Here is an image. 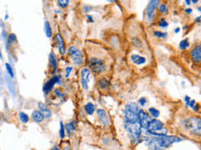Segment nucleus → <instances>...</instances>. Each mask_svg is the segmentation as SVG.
Masks as SVG:
<instances>
[{
	"mask_svg": "<svg viewBox=\"0 0 201 150\" xmlns=\"http://www.w3.org/2000/svg\"><path fill=\"white\" fill-rule=\"evenodd\" d=\"M89 66L92 68V70L94 71L96 74L103 73L106 68L104 61L96 57H91L89 60Z\"/></svg>",
	"mask_w": 201,
	"mask_h": 150,
	"instance_id": "4",
	"label": "nucleus"
},
{
	"mask_svg": "<svg viewBox=\"0 0 201 150\" xmlns=\"http://www.w3.org/2000/svg\"><path fill=\"white\" fill-rule=\"evenodd\" d=\"M147 103V99L146 98H144V97H142L140 99H139V104L141 105V106H144Z\"/></svg>",
	"mask_w": 201,
	"mask_h": 150,
	"instance_id": "34",
	"label": "nucleus"
},
{
	"mask_svg": "<svg viewBox=\"0 0 201 150\" xmlns=\"http://www.w3.org/2000/svg\"><path fill=\"white\" fill-rule=\"evenodd\" d=\"M45 34L46 36H47V38L52 37V29H51L50 23H49L48 21H45Z\"/></svg>",
	"mask_w": 201,
	"mask_h": 150,
	"instance_id": "19",
	"label": "nucleus"
},
{
	"mask_svg": "<svg viewBox=\"0 0 201 150\" xmlns=\"http://www.w3.org/2000/svg\"><path fill=\"white\" fill-rule=\"evenodd\" d=\"M97 115L99 117L100 123L104 126H107L109 124L107 114H106V112L105 110H103V109H98L97 110Z\"/></svg>",
	"mask_w": 201,
	"mask_h": 150,
	"instance_id": "12",
	"label": "nucleus"
},
{
	"mask_svg": "<svg viewBox=\"0 0 201 150\" xmlns=\"http://www.w3.org/2000/svg\"><path fill=\"white\" fill-rule=\"evenodd\" d=\"M63 150H71V149H70V147H69V145L68 146H66V147H64V149H63Z\"/></svg>",
	"mask_w": 201,
	"mask_h": 150,
	"instance_id": "44",
	"label": "nucleus"
},
{
	"mask_svg": "<svg viewBox=\"0 0 201 150\" xmlns=\"http://www.w3.org/2000/svg\"><path fill=\"white\" fill-rule=\"evenodd\" d=\"M185 3H186L187 5H190V4H191V1H189V0H186V1H185Z\"/></svg>",
	"mask_w": 201,
	"mask_h": 150,
	"instance_id": "46",
	"label": "nucleus"
},
{
	"mask_svg": "<svg viewBox=\"0 0 201 150\" xmlns=\"http://www.w3.org/2000/svg\"><path fill=\"white\" fill-rule=\"evenodd\" d=\"M52 150H60V149H59L58 147L56 145H54V147H53V149H52Z\"/></svg>",
	"mask_w": 201,
	"mask_h": 150,
	"instance_id": "45",
	"label": "nucleus"
},
{
	"mask_svg": "<svg viewBox=\"0 0 201 150\" xmlns=\"http://www.w3.org/2000/svg\"><path fill=\"white\" fill-rule=\"evenodd\" d=\"M194 111H196V112H198L199 111V109H200V105L199 104H195V106L194 107V108H193Z\"/></svg>",
	"mask_w": 201,
	"mask_h": 150,
	"instance_id": "40",
	"label": "nucleus"
},
{
	"mask_svg": "<svg viewBox=\"0 0 201 150\" xmlns=\"http://www.w3.org/2000/svg\"><path fill=\"white\" fill-rule=\"evenodd\" d=\"M179 31H180L179 28H176V29H174V33H179Z\"/></svg>",
	"mask_w": 201,
	"mask_h": 150,
	"instance_id": "43",
	"label": "nucleus"
},
{
	"mask_svg": "<svg viewBox=\"0 0 201 150\" xmlns=\"http://www.w3.org/2000/svg\"><path fill=\"white\" fill-rule=\"evenodd\" d=\"M54 93L58 96L59 98H61V97L64 96V93H62L60 92V90H59V89H55V90H54Z\"/></svg>",
	"mask_w": 201,
	"mask_h": 150,
	"instance_id": "36",
	"label": "nucleus"
},
{
	"mask_svg": "<svg viewBox=\"0 0 201 150\" xmlns=\"http://www.w3.org/2000/svg\"><path fill=\"white\" fill-rule=\"evenodd\" d=\"M191 3L194 4H197V3H198V0H192V1H191Z\"/></svg>",
	"mask_w": 201,
	"mask_h": 150,
	"instance_id": "47",
	"label": "nucleus"
},
{
	"mask_svg": "<svg viewBox=\"0 0 201 150\" xmlns=\"http://www.w3.org/2000/svg\"><path fill=\"white\" fill-rule=\"evenodd\" d=\"M58 4L60 8H66L69 4V1L68 0H59Z\"/></svg>",
	"mask_w": 201,
	"mask_h": 150,
	"instance_id": "29",
	"label": "nucleus"
},
{
	"mask_svg": "<svg viewBox=\"0 0 201 150\" xmlns=\"http://www.w3.org/2000/svg\"><path fill=\"white\" fill-rule=\"evenodd\" d=\"M95 109H96V107H95V105L93 104H92V103H87V104L84 106V110H85V112H86L87 114H89V115L93 114L94 112H95Z\"/></svg>",
	"mask_w": 201,
	"mask_h": 150,
	"instance_id": "17",
	"label": "nucleus"
},
{
	"mask_svg": "<svg viewBox=\"0 0 201 150\" xmlns=\"http://www.w3.org/2000/svg\"><path fill=\"white\" fill-rule=\"evenodd\" d=\"M50 66L52 67L53 70L55 72L56 68H57V59L55 58V55L53 53H51L50 54Z\"/></svg>",
	"mask_w": 201,
	"mask_h": 150,
	"instance_id": "18",
	"label": "nucleus"
},
{
	"mask_svg": "<svg viewBox=\"0 0 201 150\" xmlns=\"http://www.w3.org/2000/svg\"><path fill=\"white\" fill-rule=\"evenodd\" d=\"M126 110L134 112V113H138L140 109H139L138 105L136 103H129L128 104H127V106H126Z\"/></svg>",
	"mask_w": 201,
	"mask_h": 150,
	"instance_id": "16",
	"label": "nucleus"
},
{
	"mask_svg": "<svg viewBox=\"0 0 201 150\" xmlns=\"http://www.w3.org/2000/svg\"><path fill=\"white\" fill-rule=\"evenodd\" d=\"M194 21H195L196 23H198V24H201V15L198 17V18H196L194 19Z\"/></svg>",
	"mask_w": 201,
	"mask_h": 150,
	"instance_id": "38",
	"label": "nucleus"
},
{
	"mask_svg": "<svg viewBox=\"0 0 201 150\" xmlns=\"http://www.w3.org/2000/svg\"><path fill=\"white\" fill-rule=\"evenodd\" d=\"M108 85H110V83H109L106 79H102L99 81V86H100L101 88H105L107 87Z\"/></svg>",
	"mask_w": 201,
	"mask_h": 150,
	"instance_id": "26",
	"label": "nucleus"
},
{
	"mask_svg": "<svg viewBox=\"0 0 201 150\" xmlns=\"http://www.w3.org/2000/svg\"><path fill=\"white\" fill-rule=\"evenodd\" d=\"M38 107L39 108L40 112L44 114L45 118H50V116H51V112H50V109L47 108V106H46L45 104L39 102V103L38 104Z\"/></svg>",
	"mask_w": 201,
	"mask_h": 150,
	"instance_id": "14",
	"label": "nucleus"
},
{
	"mask_svg": "<svg viewBox=\"0 0 201 150\" xmlns=\"http://www.w3.org/2000/svg\"><path fill=\"white\" fill-rule=\"evenodd\" d=\"M66 132L68 134H71L72 131H74L75 129V124L74 123H70V124H67L66 125Z\"/></svg>",
	"mask_w": 201,
	"mask_h": 150,
	"instance_id": "24",
	"label": "nucleus"
},
{
	"mask_svg": "<svg viewBox=\"0 0 201 150\" xmlns=\"http://www.w3.org/2000/svg\"><path fill=\"white\" fill-rule=\"evenodd\" d=\"M19 118H20V120L24 123V124H26V123H28L29 122V116L26 114V113H25L24 112H19Z\"/></svg>",
	"mask_w": 201,
	"mask_h": 150,
	"instance_id": "23",
	"label": "nucleus"
},
{
	"mask_svg": "<svg viewBox=\"0 0 201 150\" xmlns=\"http://www.w3.org/2000/svg\"><path fill=\"white\" fill-rule=\"evenodd\" d=\"M60 136L61 138H65V135H66V133H65V128H64V125H63L62 122H60Z\"/></svg>",
	"mask_w": 201,
	"mask_h": 150,
	"instance_id": "31",
	"label": "nucleus"
},
{
	"mask_svg": "<svg viewBox=\"0 0 201 150\" xmlns=\"http://www.w3.org/2000/svg\"><path fill=\"white\" fill-rule=\"evenodd\" d=\"M147 142L150 150H162L166 149L174 143L181 141L179 138L176 136H168L166 134L163 135H154L153 137H147L144 138Z\"/></svg>",
	"mask_w": 201,
	"mask_h": 150,
	"instance_id": "1",
	"label": "nucleus"
},
{
	"mask_svg": "<svg viewBox=\"0 0 201 150\" xmlns=\"http://www.w3.org/2000/svg\"><path fill=\"white\" fill-rule=\"evenodd\" d=\"M90 74H91V72L90 70L86 68H84L80 71V84L85 90H87L88 89V83H89V80H90Z\"/></svg>",
	"mask_w": 201,
	"mask_h": 150,
	"instance_id": "8",
	"label": "nucleus"
},
{
	"mask_svg": "<svg viewBox=\"0 0 201 150\" xmlns=\"http://www.w3.org/2000/svg\"><path fill=\"white\" fill-rule=\"evenodd\" d=\"M159 5V1L158 0H152L149 2V4H147V7L146 13L147 19L149 21H153L155 18V11Z\"/></svg>",
	"mask_w": 201,
	"mask_h": 150,
	"instance_id": "6",
	"label": "nucleus"
},
{
	"mask_svg": "<svg viewBox=\"0 0 201 150\" xmlns=\"http://www.w3.org/2000/svg\"><path fill=\"white\" fill-rule=\"evenodd\" d=\"M91 9H92V7H91V6H85L83 8V11L84 12H86V11L88 12V11H90Z\"/></svg>",
	"mask_w": 201,
	"mask_h": 150,
	"instance_id": "37",
	"label": "nucleus"
},
{
	"mask_svg": "<svg viewBox=\"0 0 201 150\" xmlns=\"http://www.w3.org/2000/svg\"><path fill=\"white\" fill-rule=\"evenodd\" d=\"M187 105H188V107H190L191 108H194V107L195 106V100H190L188 103H187Z\"/></svg>",
	"mask_w": 201,
	"mask_h": 150,
	"instance_id": "35",
	"label": "nucleus"
},
{
	"mask_svg": "<svg viewBox=\"0 0 201 150\" xmlns=\"http://www.w3.org/2000/svg\"><path fill=\"white\" fill-rule=\"evenodd\" d=\"M15 39H16V37H15V35L14 34H10L8 38V44H11L13 43V42L15 41Z\"/></svg>",
	"mask_w": 201,
	"mask_h": 150,
	"instance_id": "32",
	"label": "nucleus"
},
{
	"mask_svg": "<svg viewBox=\"0 0 201 150\" xmlns=\"http://www.w3.org/2000/svg\"><path fill=\"white\" fill-rule=\"evenodd\" d=\"M32 118H33L35 122L40 123V122H42V121L44 120L45 116H44V114H43L40 111L35 110V111H34V112H32Z\"/></svg>",
	"mask_w": 201,
	"mask_h": 150,
	"instance_id": "15",
	"label": "nucleus"
},
{
	"mask_svg": "<svg viewBox=\"0 0 201 150\" xmlns=\"http://www.w3.org/2000/svg\"><path fill=\"white\" fill-rule=\"evenodd\" d=\"M153 35L156 38H164L168 36V33L165 32H162L160 30H155L153 31Z\"/></svg>",
	"mask_w": 201,
	"mask_h": 150,
	"instance_id": "21",
	"label": "nucleus"
},
{
	"mask_svg": "<svg viewBox=\"0 0 201 150\" xmlns=\"http://www.w3.org/2000/svg\"><path fill=\"white\" fill-rule=\"evenodd\" d=\"M164 131L166 129H164V125L161 122V121L155 119V118H152L149 123V125L147 129V131L150 134L153 135H163L164 134L162 133V131Z\"/></svg>",
	"mask_w": 201,
	"mask_h": 150,
	"instance_id": "3",
	"label": "nucleus"
},
{
	"mask_svg": "<svg viewBox=\"0 0 201 150\" xmlns=\"http://www.w3.org/2000/svg\"><path fill=\"white\" fill-rule=\"evenodd\" d=\"M133 44L136 47H141L142 46V42L138 38H133Z\"/></svg>",
	"mask_w": 201,
	"mask_h": 150,
	"instance_id": "30",
	"label": "nucleus"
},
{
	"mask_svg": "<svg viewBox=\"0 0 201 150\" xmlns=\"http://www.w3.org/2000/svg\"><path fill=\"white\" fill-rule=\"evenodd\" d=\"M190 57L195 62H201V45H195L190 51Z\"/></svg>",
	"mask_w": 201,
	"mask_h": 150,
	"instance_id": "10",
	"label": "nucleus"
},
{
	"mask_svg": "<svg viewBox=\"0 0 201 150\" xmlns=\"http://www.w3.org/2000/svg\"><path fill=\"white\" fill-rule=\"evenodd\" d=\"M159 11L162 13H167L168 12V7L167 4H162L159 5Z\"/></svg>",
	"mask_w": 201,
	"mask_h": 150,
	"instance_id": "25",
	"label": "nucleus"
},
{
	"mask_svg": "<svg viewBox=\"0 0 201 150\" xmlns=\"http://www.w3.org/2000/svg\"><path fill=\"white\" fill-rule=\"evenodd\" d=\"M198 11H200V12H201V5L198 8Z\"/></svg>",
	"mask_w": 201,
	"mask_h": 150,
	"instance_id": "48",
	"label": "nucleus"
},
{
	"mask_svg": "<svg viewBox=\"0 0 201 150\" xmlns=\"http://www.w3.org/2000/svg\"><path fill=\"white\" fill-rule=\"evenodd\" d=\"M148 112L151 114V116L153 117V118H158L159 116V114H160V112L158 109H156L154 108H148Z\"/></svg>",
	"mask_w": 201,
	"mask_h": 150,
	"instance_id": "22",
	"label": "nucleus"
},
{
	"mask_svg": "<svg viewBox=\"0 0 201 150\" xmlns=\"http://www.w3.org/2000/svg\"><path fill=\"white\" fill-rule=\"evenodd\" d=\"M179 47L180 49L182 50H185L186 49H188V47H189V41H188V38H184V39H183L182 41L180 42Z\"/></svg>",
	"mask_w": 201,
	"mask_h": 150,
	"instance_id": "20",
	"label": "nucleus"
},
{
	"mask_svg": "<svg viewBox=\"0 0 201 150\" xmlns=\"http://www.w3.org/2000/svg\"><path fill=\"white\" fill-rule=\"evenodd\" d=\"M5 67H6V69H7L8 74H9V76H10V77L13 79V76H14V74H13V70L12 67L10 66V64H9L8 62L5 63Z\"/></svg>",
	"mask_w": 201,
	"mask_h": 150,
	"instance_id": "27",
	"label": "nucleus"
},
{
	"mask_svg": "<svg viewBox=\"0 0 201 150\" xmlns=\"http://www.w3.org/2000/svg\"><path fill=\"white\" fill-rule=\"evenodd\" d=\"M184 100H185V102H186V104H187V103H188L191 99H190V97H189V96L185 95V97H184Z\"/></svg>",
	"mask_w": 201,
	"mask_h": 150,
	"instance_id": "39",
	"label": "nucleus"
},
{
	"mask_svg": "<svg viewBox=\"0 0 201 150\" xmlns=\"http://www.w3.org/2000/svg\"><path fill=\"white\" fill-rule=\"evenodd\" d=\"M71 71H72V68L71 67H67L66 68V78H69Z\"/></svg>",
	"mask_w": 201,
	"mask_h": 150,
	"instance_id": "33",
	"label": "nucleus"
},
{
	"mask_svg": "<svg viewBox=\"0 0 201 150\" xmlns=\"http://www.w3.org/2000/svg\"><path fill=\"white\" fill-rule=\"evenodd\" d=\"M60 76H54L53 78H51L50 79H49L44 85V88H43V90L45 93H49L52 88L54 86V84L58 83L60 81Z\"/></svg>",
	"mask_w": 201,
	"mask_h": 150,
	"instance_id": "9",
	"label": "nucleus"
},
{
	"mask_svg": "<svg viewBox=\"0 0 201 150\" xmlns=\"http://www.w3.org/2000/svg\"><path fill=\"white\" fill-rule=\"evenodd\" d=\"M68 54L70 58L72 60V62H74L76 65H80L84 62L83 55L81 54V52L77 48H75V46H70L68 49Z\"/></svg>",
	"mask_w": 201,
	"mask_h": 150,
	"instance_id": "5",
	"label": "nucleus"
},
{
	"mask_svg": "<svg viewBox=\"0 0 201 150\" xmlns=\"http://www.w3.org/2000/svg\"><path fill=\"white\" fill-rule=\"evenodd\" d=\"M159 27H161L163 29H165V28H167L168 26V23L166 21L165 18H161V20L159 22Z\"/></svg>",
	"mask_w": 201,
	"mask_h": 150,
	"instance_id": "28",
	"label": "nucleus"
},
{
	"mask_svg": "<svg viewBox=\"0 0 201 150\" xmlns=\"http://www.w3.org/2000/svg\"><path fill=\"white\" fill-rule=\"evenodd\" d=\"M131 61L135 63L136 65H142L146 62V58L142 56L138 55V54H133L131 56Z\"/></svg>",
	"mask_w": 201,
	"mask_h": 150,
	"instance_id": "13",
	"label": "nucleus"
},
{
	"mask_svg": "<svg viewBox=\"0 0 201 150\" xmlns=\"http://www.w3.org/2000/svg\"><path fill=\"white\" fill-rule=\"evenodd\" d=\"M184 129L194 135L201 137V118L191 116L185 118L183 123Z\"/></svg>",
	"mask_w": 201,
	"mask_h": 150,
	"instance_id": "2",
	"label": "nucleus"
},
{
	"mask_svg": "<svg viewBox=\"0 0 201 150\" xmlns=\"http://www.w3.org/2000/svg\"><path fill=\"white\" fill-rule=\"evenodd\" d=\"M86 17H87V18L89 19V20L91 21V22H94V20L92 19V16H91V15H87Z\"/></svg>",
	"mask_w": 201,
	"mask_h": 150,
	"instance_id": "42",
	"label": "nucleus"
},
{
	"mask_svg": "<svg viewBox=\"0 0 201 150\" xmlns=\"http://www.w3.org/2000/svg\"><path fill=\"white\" fill-rule=\"evenodd\" d=\"M55 40L57 42V46H58L60 53L61 54H66V45H65V42L63 40V38L60 35V33H58L55 35Z\"/></svg>",
	"mask_w": 201,
	"mask_h": 150,
	"instance_id": "11",
	"label": "nucleus"
},
{
	"mask_svg": "<svg viewBox=\"0 0 201 150\" xmlns=\"http://www.w3.org/2000/svg\"><path fill=\"white\" fill-rule=\"evenodd\" d=\"M185 12H187V13H191L192 12V9L191 8H187V9H185Z\"/></svg>",
	"mask_w": 201,
	"mask_h": 150,
	"instance_id": "41",
	"label": "nucleus"
},
{
	"mask_svg": "<svg viewBox=\"0 0 201 150\" xmlns=\"http://www.w3.org/2000/svg\"><path fill=\"white\" fill-rule=\"evenodd\" d=\"M138 118H139V125L140 127L142 129H147L149 123L151 121V117L149 116V114H147L146 112H144L142 109L139 110L138 112Z\"/></svg>",
	"mask_w": 201,
	"mask_h": 150,
	"instance_id": "7",
	"label": "nucleus"
}]
</instances>
